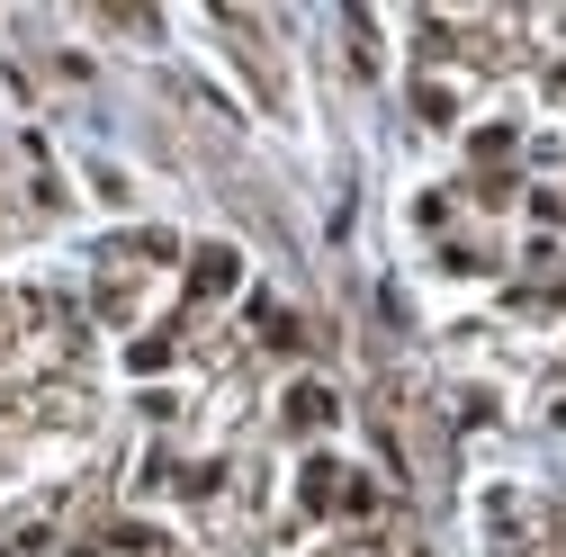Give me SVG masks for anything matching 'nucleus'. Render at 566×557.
I'll return each instance as SVG.
<instances>
[{"label":"nucleus","mask_w":566,"mask_h":557,"mask_svg":"<svg viewBox=\"0 0 566 557\" xmlns=\"http://www.w3.org/2000/svg\"><path fill=\"white\" fill-rule=\"evenodd\" d=\"M234 288V252H198V296H225Z\"/></svg>","instance_id":"nucleus-1"},{"label":"nucleus","mask_w":566,"mask_h":557,"mask_svg":"<svg viewBox=\"0 0 566 557\" xmlns=\"http://www.w3.org/2000/svg\"><path fill=\"white\" fill-rule=\"evenodd\" d=\"M288 414H297V423H333V396H324V387H297Z\"/></svg>","instance_id":"nucleus-2"}]
</instances>
